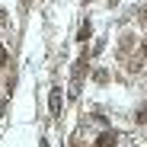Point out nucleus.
I'll return each mask as SVG.
<instances>
[{
    "label": "nucleus",
    "instance_id": "1",
    "mask_svg": "<svg viewBox=\"0 0 147 147\" xmlns=\"http://www.w3.org/2000/svg\"><path fill=\"white\" fill-rule=\"evenodd\" d=\"M115 144H118V134L115 131H106V134L96 138V147H115Z\"/></svg>",
    "mask_w": 147,
    "mask_h": 147
},
{
    "label": "nucleus",
    "instance_id": "2",
    "mask_svg": "<svg viewBox=\"0 0 147 147\" xmlns=\"http://www.w3.org/2000/svg\"><path fill=\"white\" fill-rule=\"evenodd\" d=\"M61 99H64L61 90H51V99H48V112H51V115H58V112H61Z\"/></svg>",
    "mask_w": 147,
    "mask_h": 147
},
{
    "label": "nucleus",
    "instance_id": "3",
    "mask_svg": "<svg viewBox=\"0 0 147 147\" xmlns=\"http://www.w3.org/2000/svg\"><path fill=\"white\" fill-rule=\"evenodd\" d=\"M134 118H138V121H147V102H144V106L134 112Z\"/></svg>",
    "mask_w": 147,
    "mask_h": 147
},
{
    "label": "nucleus",
    "instance_id": "4",
    "mask_svg": "<svg viewBox=\"0 0 147 147\" xmlns=\"http://www.w3.org/2000/svg\"><path fill=\"white\" fill-rule=\"evenodd\" d=\"M90 29H93L90 22H83V29H80V42H86V38H90Z\"/></svg>",
    "mask_w": 147,
    "mask_h": 147
},
{
    "label": "nucleus",
    "instance_id": "5",
    "mask_svg": "<svg viewBox=\"0 0 147 147\" xmlns=\"http://www.w3.org/2000/svg\"><path fill=\"white\" fill-rule=\"evenodd\" d=\"M138 55H141V58H144V61H147V42H144V45H141V48H138Z\"/></svg>",
    "mask_w": 147,
    "mask_h": 147
},
{
    "label": "nucleus",
    "instance_id": "6",
    "mask_svg": "<svg viewBox=\"0 0 147 147\" xmlns=\"http://www.w3.org/2000/svg\"><path fill=\"white\" fill-rule=\"evenodd\" d=\"M3 61H7V48L0 45V64H3Z\"/></svg>",
    "mask_w": 147,
    "mask_h": 147
}]
</instances>
